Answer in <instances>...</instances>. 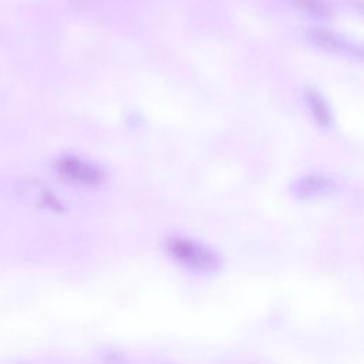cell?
<instances>
[{"label":"cell","instance_id":"5","mask_svg":"<svg viewBox=\"0 0 364 364\" xmlns=\"http://www.w3.org/2000/svg\"><path fill=\"white\" fill-rule=\"evenodd\" d=\"M290 9L311 20H328L334 16V7L328 0H286Z\"/></svg>","mask_w":364,"mask_h":364},{"label":"cell","instance_id":"7","mask_svg":"<svg viewBox=\"0 0 364 364\" xmlns=\"http://www.w3.org/2000/svg\"><path fill=\"white\" fill-rule=\"evenodd\" d=\"M101 364H129L127 354L115 347H108L100 351Z\"/></svg>","mask_w":364,"mask_h":364},{"label":"cell","instance_id":"2","mask_svg":"<svg viewBox=\"0 0 364 364\" xmlns=\"http://www.w3.org/2000/svg\"><path fill=\"white\" fill-rule=\"evenodd\" d=\"M303 36L311 46L324 53L364 64V43L361 41L321 26L306 27Z\"/></svg>","mask_w":364,"mask_h":364},{"label":"cell","instance_id":"8","mask_svg":"<svg viewBox=\"0 0 364 364\" xmlns=\"http://www.w3.org/2000/svg\"><path fill=\"white\" fill-rule=\"evenodd\" d=\"M351 9H354L360 16L364 17V0H347Z\"/></svg>","mask_w":364,"mask_h":364},{"label":"cell","instance_id":"6","mask_svg":"<svg viewBox=\"0 0 364 364\" xmlns=\"http://www.w3.org/2000/svg\"><path fill=\"white\" fill-rule=\"evenodd\" d=\"M60 168H61V172L67 175V178L84 185L98 183V179L101 178L100 172L95 168L77 159H65L61 162Z\"/></svg>","mask_w":364,"mask_h":364},{"label":"cell","instance_id":"3","mask_svg":"<svg viewBox=\"0 0 364 364\" xmlns=\"http://www.w3.org/2000/svg\"><path fill=\"white\" fill-rule=\"evenodd\" d=\"M337 179L324 172H309L290 185V193L297 200H317L331 196L338 191Z\"/></svg>","mask_w":364,"mask_h":364},{"label":"cell","instance_id":"4","mask_svg":"<svg viewBox=\"0 0 364 364\" xmlns=\"http://www.w3.org/2000/svg\"><path fill=\"white\" fill-rule=\"evenodd\" d=\"M303 101L307 107V111L310 112V117L313 118L317 127L323 129H328L333 125L334 117H333L331 108L327 100L323 97V94L317 88L306 87L303 90Z\"/></svg>","mask_w":364,"mask_h":364},{"label":"cell","instance_id":"1","mask_svg":"<svg viewBox=\"0 0 364 364\" xmlns=\"http://www.w3.org/2000/svg\"><path fill=\"white\" fill-rule=\"evenodd\" d=\"M164 250L173 263L192 273L216 274L223 267V257L216 249L183 235L168 236Z\"/></svg>","mask_w":364,"mask_h":364}]
</instances>
